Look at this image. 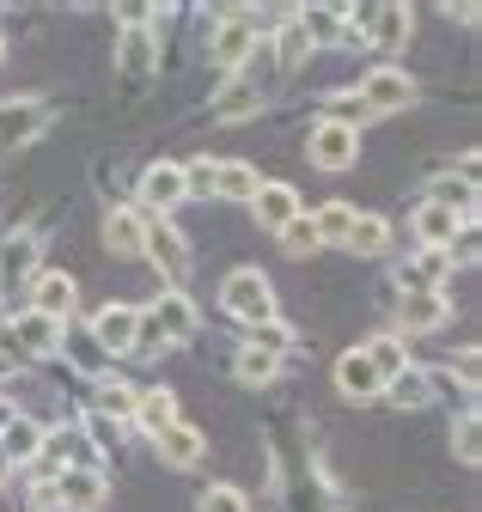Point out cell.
<instances>
[{
	"label": "cell",
	"mask_w": 482,
	"mask_h": 512,
	"mask_svg": "<svg viewBox=\"0 0 482 512\" xmlns=\"http://www.w3.org/2000/svg\"><path fill=\"white\" fill-rule=\"evenodd\" d=\"M379 403H391V409H428L434 403V378L421 372V366H403L397 378H385Z\"/></svg>",
	"instance_id": "484cf974"
},
{
	"label": "cell",
	"mask_w": 482,
	"mask_h": 512,
	"mask_svg": "<svg viewBox=\"0 0 482 512\" xmlns=\"http://www.w3.org/2000/svg\"><path fill=\"white\" fill-rule=\"evenodd\" d=\"M19 409H13V391H0V433H7V421H13Z\"/></svg>",
	"instance_id": "7bdbcfd3"
},
{
	"label": "cell",
	"mask_w": 482,
	"mask_h": 512,
	"mask_svg": "<svg viewBox=\"0 0 482 512\" xmlns=\"http://www.w3.org/2000/svg\"><path fill=\"white\" fill-rule=\"evenodd\" d=\"M147 439H159L171 421H177V397L165 391V384H153V391H135V415H129Z\"/></svg>",
	"instance_id": "4316f807"
},
{
	"label": "cell",
	"mask_w": 482,
	"mask_h": 512,
	"mask_svg": "<svg viewBox=\"0 0 482 512\" xmlns=\"http://www.w3.org/2000/svg\"><path fill=\"white\" fill-rule=\"evenodd\" d=\"M232 372H238V384H275V372H281V360L275 354H263V348H238V360H232Z\"/></svg>",
	"instance_id": "d590c367"
},
{
	"label": "cell",
	"mask_w": 482,
	"mask_h": 512,
	"mask_svg": "<svg viewBox=\"0 0 482 512\" xmlns=\"http://www.w3.org/2000/svg\"><path fill=\"white\" fill-rule=\"evenodd\" d=\"M80 439L92 445V452H116V439H123V427H116V421H104V415H80Z\"/></svg>",
	"instance_id": "60d3db41"
},
{
	"label": "cell",
	"mask_w": 482,
	"mask_h": 512,
	"mask_svg": "<svg viewBox=\"0 0 482 512\" xmlns=\"http://www.w3.org/2000/svg\"><path fill=\"white\" fill-rule=\"evenodd\" d=\"M342 250H354V256H385V250H391V220H379V214H354Z\"/></svg>",
	"instance_id": "4dcf8cb0"
},
{
	"label": "cell",
	"mask_w": 482,
	"mask_h": 512,
	"mask_svg": "<svg viewBox=\"0 0 482 512\" xmlns=\"http://www.w3.org/2000/svg\"><path fill=\"white\" fill-rule=\"evenodd\" d=\"M196 512H251V494L232 488V482H214V488L196 494Z\"/></svg>",
	"instance_id": "ab89813d"
},
{
	"label": "cell",
	"mask_w": 482,
	"mask_h": 512,
	"mask_svg": "<svg viewBox=\"0 0 482 512\" xmlns=\"http://www.w3.org/2000/svg\"><path fill=\"white\" fill-rule=\"evenodd\" d=\"M257 183H263V177H257L245 159H220V165H214V189H208V196H220V202H245V208H251Z\"/></svg>",
	"instance_id": "83f0119b"
},
{
	"label": "cell",
	"mask_w": 482,
	"mask_h": 512,
	"mask_svg": "<svg viewBox=\"0 0 482 512\" xmlns=\"http://www.w3.org/2000/svg\"><path fill=\"white\" fill-rule=\"evenodd\" d=\"M251 214H257V226H263V232H281L287 220L306 214V202H299V189H293V183H257Z\"/></svg>",
	"instance_id": "d6986e66"
},
{
	"label": "cell",
	"mask_w": 482,
	"mask_h": 512,
	"mask_svg": "<svg viewBox=\"0 0 482 512\" xmlns=\"http://www.w3.org/2000/svg\"><path fill=\"white\" fill-rule=\"evenodd\" d=\"M336 391H342L348 403H379V391H385V378L373 372V360L360 354V348H348V354L336 360Z\"/></svg>",
	"instance_id": "ffe728a7"
},
{
	"label": "cell",
	"mask_w": 482,
	"mask_h": 512,
	"mask_svg": "<svg viewBox=\"0 0 482 512\" xmlns=\"http://www.w3.org/2000/svg\"><path fill=\"white\" fill-rule=\"evenodd\" d=\"M135 324H141V311H135V305H116V299H110V305L92 317L86 330H92V342H98L104 354H129V348H135Z\"/></svg>",
	"instance_id": "ac0fdd59"
},
{
	"label": "cell",
	"mask_w": 482,
	"mask_h": 512,
	"mask_svg": "<svg viewBox=\"0 0 482 512\" xmlns=\"http://www.w3.org/2000/svg\"><path fill=\"white\" fill-rule=\"evenodd\" d=\"M37 263H43V232L37 226H19V232H7L0 238V293H31V281H37Z\"/></svg>",
	"instance_id": "277c9868"
},
{
	"label": "cell",
	"mask_w": 482,
	"mask_h": 512,
	"mask_svg": "<svg viewBox=\"0 0 482 512\" xmlns=\"http://www.w3.org/2000/svg\"><path fill=\"white\" fill-rule=\"evenodd\" d=\"M318 122H336V128H354V135H360V128L373 122V110L360 104L354 92H330V98H324V116H318Z\"/></svg>",
	"instance_id": "e575fe53"
},
{
	"label": "cell",
	"mask_w": 482,
	"mask_h": 512,
	"mask_svg": "<svg viewBox=\"0 0 482 512\" xmlns=\"http://www.w3.org/2000/svg\"><path fill=\"white\" fill-rule=\"evenodd\" d=\"M153 452H159L165 470H196V464L208 458V439H202V427H190V421H171V427L153 439Z\"/></svg>",
	"instance_id": "9a60e30c"
},
{
	"label": "cell",
	"mask_w": 482,
	"mask_h": 512,
	"mask_svg": "<svg viewBox=\"0 0 482 512\" xmlns=\"http://www.w3.org/2000/svg\"><path fill=\"white\" fill-rule=\"evenodd\" d=\"M159 68V31L141 19V25H123V37H116V74H123L129 86L147 80Z\"/></svg>",
	"instance_id": "8fae6325"
},
{
	"label": "cell",
	"mask_w": 482,
	"mask_h": 512,
	"mask_svg": "<svg viewBox=\"0 0 482 512\" xmlns=\"http://www.w3.org/2000/svg\"><path fill=\"white\" fill-rule=\"evenodd\" d=\"M147 324L159 330L165 348H184V342H196V330H202V311H196V299H190L184 287H165V293L147 305Z\"/></svg>",
	"instance_id": "8992f818"
},
{
	"label": "cell",
	"mask_w": 482,
	"mask_h": 512,
	"mask_svg": "<svg viewBox=\"0 0 482 512\" xmlns=\"http://www.w3.org/2000/svg\"><path fill=\"white\" fill-rule=\"evenodd\" d=\"M269 55H275V74H281V80H287V74H299V68L312 61V37H306V25H299V13H287V19L275 25Z\"/></svg>",
	"instance_id": "44dd1931"
},
{
	"label": "cell",
	"mask_w": 482,
	"mask_h": 512,
	"mask_svg": "<svg viewBox=\"0 0 482 512\" xmlns=\"http://www.w3.org/2000/svg\"><path fill=\"white\" fill-rule=\"evenodd\" d=\"M446 19H458V25H476V7H470V0H458V7H446Z\"/></svg>",
	"instance_id": "b9f144b4"
},
{
	"label": "cell",
	"mask_w": 482,
	"mask_h": 512,
	"mask_svg": "<svg viewBox=\"0 0 482 512\" xmlns=\"http://www.w3.org/2000/svg\"><path fill=\"white\" fill-rule=\"evenodd\" d=\"M360 354L373 360V372H379V378H397L403 366H415V360H409V348H403V336H373V342H360Z\"/></svg>",
	"instance_id": "836d02e7"
},
{
	"label": "cell",
	"mask_w": 482,
	"mask_h": 512,
	"mask_svg": "<svg viewBox=\"0 0 482 512\" xmlns=\"http://www.w3.org/2000/svg\"><path fill=\"white\" fill-rule=\"evenodd\" d=\"M293 342H299V336H293V324H281V317H269V324H251V330H245V348H263V354H275V360H281Z\"/></svg>",
	"instance_id": "8d00e7d4"
},
{
	"label": "cell",
	"mask_w": 482,
	"mask_h": 512,
	"mask_svg": "<svg viewBox=\"0 0 482 512\" xmlns=\"http://www.w3.org/2000/svg\"><path fill=\"white\" fill-rule=\"evenodd\" d=\"M421 202H434V208H446V214H458L464 226L476 220V159L464 165V171H440V177H428V196Z\"/></svg>",
	"instance_id": "7c38bea8"
},
{
	"label": "cell",
	"mask_w": 482,
	"mask_h": 512,
	"mask_svg": "<svg viewBox=\"0 0 482 512\" xmlns=\"http://www.w3.org/2000/svg\"><path fill=\"white\" fill-rule=\"evenodd\" d=\"M31 311L55 317V324H74V275H37L31 281Z\"/></svg>",
	"instance_id": "d4e9b609"
},
{
	"label": "cell",
	"mask_w": 482,
	"mask_h": 512,
	"mask_svg": "<svg viewBox=\"0 0 482 512\" xmlns=\"http://www.w3.org/2000/svg\"><path fill=\"white\" fill-rule=\"evenodd\" d=\"M0 55H7V37H0Z\"/></svg>",
	"instance_id": "ee69618b"
},
{
	"label": "cell",
	"mask_w": 482,
	"mask_h": 512,
	"mask_svg": "<svg viewBox=\"0 0 482 512\" xmlns=\"http://www.w3.org/2000/svg\"><path fill=\"white\" fill-rule=\"evenodd\" d=\"M257 104H263V92H257L245 74H232V80L214 92V122H245V116H257Z\"/></svg>",
	"instance_id": "f1b7e54d"
},
{
	"label": "cell",
	"mask_w": 482,
	"mask_h": 512,
	"mask_svg": "<svg viewBox=\"0 0 482 512\" xmlns=\"http://www.w3.org/2000/svg\"><path fill=\"white\" fill-rule=\"evenodd\" d=\"M446 317H452V299L446 293H403L397 299V330L403 336H434Z\"/></svg>",
	"instance_id": "e0dca14e"
},
{
	"label": "cell",
	"mask_w": 482,
	"mask_h": 512,
	"mask_svg": "<svg viewBox=\"0 0 482 512\" xmlns=\"http://www.w3.org/2000/svg\"><path fill=\"white\" fill-rule=\"evenodd\" d=\"M257 43H263V25H257L251 13H238V7H226V13L208 25V61H214V68H226V74L245 68Z\"/></svg>",
	"instance_id": "6da1fadb"
},
{
	"label": "cell",
	"mask_w": 482,
	"mask_h": 512,
	"mask_svg": "<svg viewBox=\"0 0 482 512\" xmlns=\"http://www.w3.org/2000/svg\"><path fill=\"white\" fill-rule=\"evenodd\" d=\"M141 256H153V269H159L171 287H184V281H190V269H196L190 238L177 232L171 220H147V250H141Z\"/></svg>",
	"instance_id": "ba28073f"
},
{
	"label": "cell",
	"mask_w": 482,
	"mask_h": 512,
	"mask_svg": "<svg viewBox=\"0 0 482 512\" xmlns=\"http://www.w3.org/2000/svg\"><path fill=\"white\" fill-rule=\"evenodd\" d=\"M409 37H415V19H409V7H373V19H367V43H373L379 55H397Z\"/></svg>",
	"instance_id": "cb8c5ba5"
},
{
	"label": "cell",
	"mask_w": 482,
	"mask_h": 512,
	"mask_svg": "<svg viewBox=\"0 0 482 512\" xmlns=\"http://www.w3.org/2000/svg\"><path fill=\"white\" fill-rule=\"evenodd\" d=\"M354 98L367 104L373 116H397V110H409V104L421 98V86H415V80H409L403 68H391V61H379V68H367V74H360Z\"/></svg>",
	"instance_id": "5b68a950"
},
{
	"label": "cell",
	"mask_w": 482,
	"mask_h": 512,
	"mask_svg": "<svg viewBox=\"0 0 482 512\" xmlns=\"http://www.w3.org/2000/svg\"><path fill=\"white\" fill-rule=\"evenodd\" d=\"M98 238H104V250L116 256V263H129V256L147 250V214H135V208H110L104 226H98Z\"/></svg>",
	"instance_id": "2e32d148"
},
{
	"label": "cell",
	"mask_w": 482,
	"mask_h": 512,
	"mask_svg": "<svg viewBox=\"0 0 482 512\" xmlns=\"http://www.w3.org/2000/svg\"><path fill=\"white\" fill-rule=\"evenodd\" d=\"M409 226H415V244H421V250H452V238L464 232V220L446 214V208H434V202H421V208L409 214Z\"/></svg>",
	"instance_id": "603a6c76"
},
{
	"label": "cell",
	"mask_w": 482,
	"mask_h": 512,
	"mask_svg": "<svg viewBox=\"0 0 482 512\" xmlns=\"http://www.w3.org/2000/svg\"><path fill=\"white\" fill-rule=\"evenodd\" d=\"M306 153H312L318 171H348L360 159V135H354V128H336V122H312Z\"/></svg>",
	"instance_id": "5bb4252c"
},
{
	"label": "cell",
	"mask_w": 482,
	"mask_h": 512,
	"mask_svg": "<svg viewBox=\"0 0 482 512\" xmlns=\"http://www.w3.org/2000/svg\"><path fill=\"white\" fill-rule=\"evenodd\" d=\"M49 488H55V506H62V512H98L110 500V476L98 464H74V470L55 476Z\"/></svg>",
	"instance_id": "9c48e42d"
},
{
	"label": "cell",
	"mask_w": 482,
	"mask_h": 512,
	"mask_svg": "<svg viewBox=\"0 0 482 512\" xmlns=\"http://www.w3.org/2000/svg\"><path fill=\"white\" fill-rule=\"evenodd\" d=\"M92 415H104V421L123 427V421L135 415V384H123V378H98V391H92Z\"/></svg>",
	"instance_id": "1f68e13d"
},
{
	"label": "cell",
	"mask_w": 482,
	"mask_h": 512,
	"mask_svg": "<svg viewBox=\"0 0 482 512\" xmlns=\"http://www.w3.org/2000/svg\"><path fill=\"white\" fill-rule=\"evenodd\" d=\"M275 238H281V250H287V256H318V250H324V244H318V226H312V214L287 220Z\"/></svg>",
	"instance_id": "f35d334b"
},
{
	"label": "cell",
	"mask_w": 482,
	"mask_h": 512,
	"mask_svg": "<svg viewBox=\"0 0 482 512\" xmlns=\"http://www.w3.org/2000/svg\"><path fill=\"white\" fill-rule=\"evenodd\" d=\"M452 287V250H415L397 263V293H446Z\"/></svg>",
	"instance_id": "4fadbf2b"
},
{
	"label": "cell",
	"mask_w": 482,
	"mask_h": 512,
	"mask_svg": "<svg viewBox=\"0 0 482 512\" xmlns=\"http://www.w3.org/2000/svg\"><path fill=\"white\" fill-rule=\"evenodd\" d=\"M62 354H68L80 372H92V378H110V354L92 342V330H86V324H68V330H62Z\"/></svg>",
	"instance_id": "f546056e"
},
{
	"label": "cell",
	"mask_w": 482,
	"mask_h": 512,
	"mask_svg": "<svg viewBox=\"0 0 482 512\" xmlns=\"http://www.w3.org/2000/svg\"><path fill=\"white\" fill-rule=\"evenodd\" d=\"M312 226H318V244H342V238H348V226H354V208L336 196V202H324V208L312 214Z\"/></svg>",
	"instance_id": "74e56055"
},
{
	"label": "cell",
	"mask_w": 482,
	"mask_h": 512,
	"mask_svg": "<svg viewBox=\"0 0 482 512\" xmlns=\"http://www.w3.org/2000/svg\"><path fill=\"white\" fill-rule=\"evenodd\" d=\"M62 330L68 324H55V317H43V311H13V324H7V354H25V360H55L62 354Z\"/></svg>",
	"instance_id": "52a82bcc"
},
{
	"label": "cell",
	"mask_w": 482,
	"mask_h": 512,
	"mask_svg": "<svg viewBox=\"0 0 482 512\" xmlns=\"http://www.w3.org/2000/svg\"><path fill=\"white\" fill-rule=\"evenodd\" d=\"M452 458L464 464V470H476L482 464V421H476V409H458V421H452Z\"/></svg>",
	"instance_id": "d6a6232c"
},
{
	"label": "cell",
	"mask_w": 482,
	"mask_h": 512,
	"mask_svg": "<svg viewBox=\"0 0 482 512\" xmlns=\"http://www.w3.org/2000/svg\"><path fill=\"white\" fill-rule=\"evenodd\" d=\"M184 202H190V183H184V165H177V159H159V165L141 171L135 214H147V220H171Z\"/></svg>",
	"instance_id": "7a4b0ae2"
},
{
	"label": "cell",
	"mask_w": 482,
	"mask_h": 512,
	"mask_svg": "<svg viewBox=\"0 0 482 512\" xmlns=\"http://www.w3.org/2000/svg\"><path fill=\"white\" fill-rule=\"evenodd\" d=\"M220 305L251 330V324H269V317H275V287H269L263 269H232L220 281Z\"/></svg>",
	"instance_id": "3957f363"
},
{
	"label": "cell",
	"mask_w": 482,
	"mask_h": 512,
	"mask_svg": "<svg viewBox=\"0 0 482 512\" xmlns=\"http://www.w3.org/2000/svg\"><path fill=\"white\" fill-rule=\"evenodd\" d=\"M49 128V104L43 98H0V153L31 147Z\"/></svg>",
	"instance_id": "30bf717a"
},
{
	"label": "cell",
	"mask_w": 482,
	"mask_h": 512,
	"mask_svg": "<svg viewBox=\"0 0 482 512\" xmlns=\"http://www.w3.org/2000/svg\"><path fill=\"white\" fill-rule=\"evenodd\" d=\"M43 433H49V427H43V421H31V415L19 409V415L7 421V433H0V458H7L13 470H31V464H37V452H43Z\"/></svg>",
	"instance_id": "7402d4cb"
}]
</instances>
